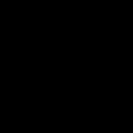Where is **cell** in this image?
Here are the masks:
<instances>
[]
</instances>
